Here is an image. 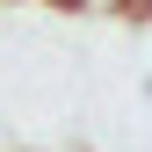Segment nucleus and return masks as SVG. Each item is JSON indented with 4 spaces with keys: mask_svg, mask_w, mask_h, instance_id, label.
<instances>
[{
    "mask_svg": "<svg viewBox=\"0 0 152 152\" xmlns=\"http://www.w3.org/2000/svg\"><path fill=\"white\" fill-rule=\"evenodd\" d=\"M65 7H80V15H109V7H138V0H65Z\"/></svg>",
    "mask_w": 152,
    "mask_h": 152,
    "instance_id": "f257e3e1",
    "label": "nucleus"
}]
</instances>
